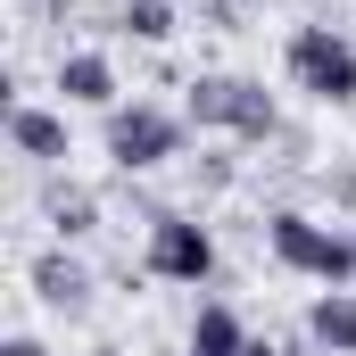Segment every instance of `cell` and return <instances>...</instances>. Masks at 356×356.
<instances>
[{
  "instance_id": "14",
  "label": "cell",
  "mask_w": 356,
  "mask_h": 356,
  "mask_svg": "<svg viewBox=\"0 0 356 356\" xmlns=\"http://www.w3.org/2000/svg\"><path fill=\"white\" fill-rule=\"evenodd\" d=\"M323 191H332V199H348V207H356V166H332V175H323Z\"/></svg>"
},
{
  "instance_id": "4",
  "label": "cell",
  "mask_w": 356,
  "mask_h": 356,
  "mask_svg": "<svg viewBox=\"0 0 356 356\" xmlns=\"http://www.w3.org/2000/svg\"><path fill=\"white\" fill-rule=\"evenodd\" d=\"M282 75H290V91H307L315 108H348L356 99V42L340 25H290Z\"/></svg>"
},
{
  "instance_id": "17",
  "label": "cell",
  "mask_w": 356,
  "mask_h": 356,
  "mask_svg": "<svg viewBox=\"0 0 356 356\" xmlns=\"http://www.w3.org/2000/svg\"><path fill=\"white\" fill-rule=\"evenodd\" d=\"M99 356H116V348H99Z\"/></svg>"
},
{
  "instance_id": "8",
  "label": "cell",
  "mask_w": 356,
  "mask_h": 356,
  "mask_svg": "<svg viewBox=\"0 0 356 356\" xmlns=\"http://www.w3.org/2000/svg\"><path fill=\"white\" fill-rule=\"evenodd\" d=\"M50 91H58V108H99V116L124 99V83H116V58H108V50H58Z\"/></svg>"
},
{
  "instance_id": "16",
  "label": "cell",
  "mask_w": 356,
  "mask_h": 356,
  "mask_svg": "<svg viewBox=\"0 0 356 356\" xmlns=\"http://www.w3.org/2000/svg\"><path fill=\"white\" fill-rule=\"evenodd\" d=\"M348 232H356V216H348Z\"/></svg>"
},
{
  "instance_id": "2",
  "label": "cell",
  "mask_w": 356,
  "mask_h": 356,
  "mask_svg": "<svg viewBox=\"0 0 356 356\" xmlns=\"http://www.w3.org/2000/svg\"><path fill=\"white\" fill-rule=\"evenodd\" d=\"M182 141H191V116H182V108H158V99H116V108L99 116V149H108V166L124 182L175 166Z\"/></svg>"
},
{
  "instance_id": "9",
  "label": "cell",
  "mask_w": 356,
  "mask_h": 356,
  "mask_svg": "<svg viewBox=\"0 0 356 356\" xmlns=\"http://www.w3.org/2000/svg\"><path fill=\"white\" fill-rule=\"evenodd\" d=\"M42 224H50V241H67V249H83L91 232H99V191L67 175H42Z\"/></svg>"
},
{
  "instance_id": "18",
  "label": "cell",
  "mask_w": 356,
  "mask_h": 356,
  "mask_svg": "<svg viewBox=\"0 0 356 356\" xmlns=\"http://www.w3.org/2000/svg\"><path fill=\"white\" fill-rule=\"evenodd\" d=\"M182 356H191V348H182Z\"/></svg>"
},
{
  "instance_id": "6",
  "label": "cell",
  "mask_w": 356,
  "mask_h": 356,
  "mask_svg": "<svg viewBox=\"0 0 356 356\" xmlns=\"http://www.w3.org/2000/svg\"><path fill=\"white\" fill-rule=\"evenodd\" d=\"M8 149L25 158V166H42V175H67V158H75V124H67V108H42V99H8Z\"/></svg>"
},
{
  "instance_id": "12",
  "label": "cell",
  "mask_w": 356,
  "mask_h": 356,
  "mask_svg": "<svg viewBox=\"0 0 356 356\" xmlns=\"http://www.w3.org/2000/svg\"><path fill=\"white\" fill-rule=\"evenodd\" d=\"M116 33L141 42V50H166V42L182 33V8L175 0H116Z\"/></svg>"
},
{
  "instance_id": "3",
  "label": "cell",
  "mask_w": 356,
  "mask_h": 356,
  "mask_svg": "<svg viewBox=\"0 0 356 356\" xmlns=\"http://www.w3.org/2000/svg\"><path fill=\"white\" fill-rule=\"evenodd\" d=\"M266 249H273V266L307 273V282H323V290H348L356 282V232L307 216V207H273L266 216Z\"/></svg>"
},
{
  "instance_id": "10",
  "label": "cell",
  "mask_w": 356,
  "mask_h": 356,
  "mask_svg": "<svg viewBox=\"0 0 356 356\" xmlns=\"http://www.w3.org/2000/svg\"><path fill=\"white\" fill-rule=\"evenodd\" d=\"M249 340L257 332L241 323V307H224V298H199L191 307V340H182L191 356H249Z\"/></svg>"
},
{
  "instance_id": "5",
  "label": "cell",
  "mask_w": 356,
  "mask_h": 356,
  "mask_svg": "<svg viewBox=\"0 0 356 356\" xmlns=\"http://www.w3.org/2000/svg\"><path fill=\"white\" fill-rule=\"evenodd\" d=\"M141 273H149V282H182V290L216 282V232H207V216L158 207V216H149V241H141Z\"/></svg>"
},
{
  "instance_id": "11",
  "label": "cell",
  "mask_w": 356,
  "mask_h": 356,
  "mask_svg": "<svg viewBox=\"0 0 356 356\" xmlns=\"http://www.w3.org/2000/svg\"><path fill=\"white\" fill-rule=\"evenodd\" d=\"M307 340H315L323 356H356V290H315Z\"/></svg>"
},
{
  "instance_id": "15",
  "label": "cell",
  "mask_w": 356,
  "mask_h": 356,
  "mask_svg": "<svg viewBox=\"0 0 356 356\" xmlns=\"http://www.w3.org/2000/svg\"><path fill=\"white\" fill-rule=\"evenodd\" d=\"M249 356H290V348H273V340H249Z\"/></svg>"
},
{
  "instance_id": "7",
  "label": "cell",
  "mask_w": 356,
  "mask_h": 356,
  "mask_svg": "<svg viewBox=\"0 0 356 356\" xmlns=\"http://www.w3.org/2000/svg\"><path fill=\"white\" fill-rule=\"evenodd\" d=\"M25 282H33V298L50 307V315H83L91 307V266H83V249H67V241H50V249H33L25 257Z\"/></svg>"
},
{
  "instance_id": "1",
  "label": "cell",
  "mask_w": 356,
  "mask_h": 356,
  "mask_svg": "<svg viewBox=\"0 0 356 356\" xmlns=\"http://www.w3.org/2000/svg\"><path fill=\"white\" fill-rule=\"evenodd\" d=\"M182 116L199 133H224V141H249V149L282 141V99L257 75H191L182 83Z\"/></svg>"
},
{
  "instance_id": "13",
  "label": "cell",
  "mask_w": 356,
  "mask_h": 356,
  "mask_svg": "<svg viewBox=\"0 0 356 356\" xmlns=\"http://www.w3.org/2000/svg\"><path fill=\"white\" fill-rule=\"evenodd\" d=\"M0 356H50V340H42V332H8V340H0Z\"/></svg>"
}]
</instances>
